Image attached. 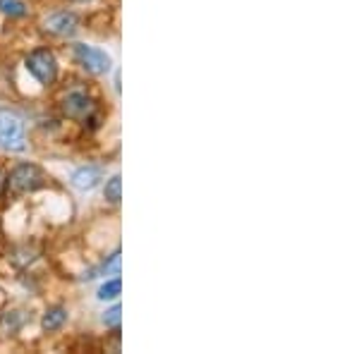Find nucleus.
Instances as JSON below:
<instances>
[{
  "instance_id": "obj_1",
  "label": "nucleus",
  "mask_w": 359,
  "mask_h": 354,
  "mask_svg": "<svg viewBox=\"0 0 359 354\" xmlns=\"http://www.w3.org/2000/svg\"><path fill=\"white\" fill-rule=\"evenodd\" d=\"M0 147L10 151H25L27 135H25V120L15 110L0 108Z\"/></svg>"
},
{
  "instance_id": "obj_2",
  "label": "nucleus",
  "mask_w": 359,
  "mask_h": 354,
  "mask_svg": "<svg viewBox=\"0 0 359 354\" xmlns=\"http://www.w3.org/2000/svg\"><path fill=\"white\" fill-rule=\"evenodd\" d=\"M27 69L32 72L34 79H39L41 84L48 86L57 77V60L48 48H36L27 57Z\"/></svg>"
},
{
  "instance_id": "obj_3",
  "label": "nucleus",
  "mask_w": 359,
  "mask_h": 354,
  "mask_svg": "<svg viewBox=\"0 0 359 354\" xmlns=\"http://www.w3.org/2000/svg\"><path fill=\"white\" fill-rule=\"evenodd\" d=\"M72 53H74V60H77L89 74H106L108 69H111V55H108L106 50L96 48V46L74 43Z\"/></svg>"
},
{
  "instance_id": "obj_4",
  "label": "nucleus",
  "mask_w": 359,
  "mask_h": 354,
  "mask_svg": "<svg viewBox=\"0 0 359 354\" xmlns=\"http://www.w3.org/2000/svg\"><path fill=\"white\" fill-rule=\"evenodd\" d=\"M41 184H43V172L32 163L17 165L13 170V175H10V189H13L15 194H27V191L39 189Z\"/></svg>"
},
{
  "instance_id": "obj_5",
  "label": "nucleus",
  "mask_w": 359,
  "mask_h": 354,
  "mask_svg": "<svg viewBox=\"0 0 359 354\" xmlns=\"http://www.w3.org/2000/svg\"><path fill=\"white\" fill-rule=\"evenodd\" d=\"M77 25H79V20L74 13H55L46 20V29H48L50 34H55V36H72V34L77 32Z\"/></svg>"
},
{
  "instance_id": "obj_6",
  "label": "nucleus",
  "mask_w": 359,
  "mask_h": 354,
  "mask_svg": "<svg viewBox=\"0 0 359 354\" xmlns=\"http://www.w3.org/2000/svg\"><path fill=\"white\" fill-rule=\"evenodd\" d=\"M101 179H103V168H98V165H84L72 172V184L79 191L96 189L98 184H101Z\"/></svg>"
},
{
  "instance_id": "obj_7",
  "label": "nucleus",
  "mask_w": 359,
  "mask_h": 354,
  "mask_svg": "<svg viewBox=\"0 0 359 354\" xmlns=\"http://www.w3.org/2000/svg\"><path fill=\"white\" fill-rule=\"evenodd\" d=\"M62 108H65L69 118H86L94 106H91V98L84 91H69L65 101H62Z\"/></svg>"
},
{
  "instance_id": "obj_8",
  "label": "nucleus",
  "mask_w": 359,
  "mask_h": 354,
  "mask_svg": "<svg viewBox=\"0 0 359 354\" xmlns=\"http://www.w3.org/2000/svg\"><path fill=\"white\" fill-rule=\"evenodd\" d=\"M65 321H67V311L62 309V306H53V309H48L43 313L41 326H43V330H57V328H62Z\"/></svg>"
},
{
  "instance_id": "obj_9",
  "label": "nucleus",
  "mask_w": 359,
  "mask_h": 354,
  "mask_svg": "<svg viewBox=\"0 0 359 354\" xmlns=\"http://www.w3.org/2000/svg\"><path fill=\"white\" fill-rule=\"evenodd\" d=\"M120 292H123V282H120V278H113V280H106L101 287H98V294L96 297L101 301L106 299H118Z\"/></svg>"
},
{
  "instance_id": "obj_10",
  "label": "nucleus",
  "mask_w": 359,
  "mask_h": 354,
  "mask_svg": "<svg viewBox=\"0 0 359 354\" xmlns=\"http://www.w3.org/2000/svg\"><path fill=\"white\" fill-rule=\"evenodd\" d=\"M103 194H106V199L111 201V204H120V199H123V182H120V175H113L108 179Z\"/></svg>"
},
{
  "instance_id": "obj_11",
  "label": "nucleus",
  "mask_w": 359,
  "mask_h": 354,
  "mask_svg": "<svg viewBox=\"0 0 359 354\" xmlns=\"http://www.w3.org/2000/svg\"><path fill=\"white\" fill-rule=\"evenodd\" d=\"M0 13L8 17H22L27 15V5L22 0H0Z\"/></svg>"
},
{
  "instance_id": "obj_12",
  "label": "nucleus",
  "mask_w": 359,
  "mask_h": 354,
  "mask_svg": "<svg viewBox=\"0 0 359 354\" xmlns=\"http://www.w3.org/2000/svg\"><path fill=\"white\" fill-rule=\"evenodd\" d=\"M120 313H123V306L113 304L111 309L103 313V323H106L108 328H120Z\"/></svg>"
},
{
  "instance_id": "obj_13",
  "label": "nucleus",
  "mask_w": 359,
  "mask_h": 354,
  "mask_svg": "<svg viewBox=\"0 0 359 354\" xmlns=\"http://www.w3.org/2000/svg\"><path fill=\"white\" fill-rule=\"evenodd\" d=\"M103 273H111V275H120V252H115L108 264H103Z\"/></svg>"
},
{
  "instance_id": "obj_14",
  "label": "nucleus",
  "mask_w": 359,
  "mask_h": 354,
  "mask_svg": "<svg viewBox=\"0 0 359 354\" xmlns=\"http://www.w3.org/2000/svg\"><path fill=\"white\" fill-rule=\"evenodd\" d=\"M3 184H5V177H3V172H0V189H3Z\"/></svg>"
}]
</instances>
